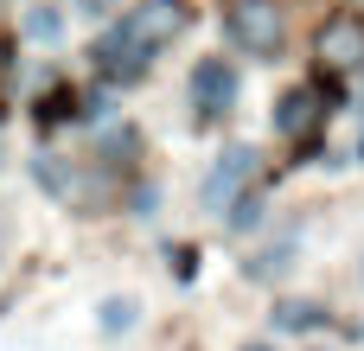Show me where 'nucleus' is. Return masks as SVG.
<instances>
[{
	"label": "nucleus",
	"instance_id": "1",
	"mask_svg": "<svg viewBox=\"0 0 364 351\" xmlns=\"http://www.w3.org/2000/svg\"><path fill=\"white\" fill-rule=\"evenodd\" d=\"M179 26H186V0H141V6H128L122 26L96 45V64H102L109 77H141V70L154 64V51L173 45Z\"/></svg>",
	"mask_w": 364,
	"mask_h": 351
},
{
	"label": "nucleus",
	"instance_id": "2",
	"mask_svg": "<svg viewBox=\"0 0 364 351\" xmlns=\"http://www.w3.org/2000/svg\"><path fill=\"white\" fill-rule=\"evenodd\" d=\"M256 173H262V153H256V147H243V141H237V147H224V153H218V166H211V173H205V185H198V205H205L211 217H224V211L243 198V185H250Z\"/></svg>",
	"mask_w": 364,
	"mask_h": 351
},
{
	"label": "nucleus",
	"instance_id": "3",
	"mask_svg": "<svg viewBox=\"0 0 364 351\" xmlns=\"http://www.w3.org/2000/svg\"><path fill=\"white\" fill-rule=\"evenodd\" d=\"M224 32H230V45L269 58V51L282 45V6H275V0H230V6H224Z\"/></svg>",
	"mask_w": 364,
	"mask_h": 351
},
{
	"label": "nucleus",
	"instance_id": "4",
	"mask_svg": "<svg viewBox=\"0 0 364 351\" xmlns=\"http://www.w3.org/2000/svg\"><path fill=\"white\" fill-rule=\"evenodd\" d=\"M314 51H320V64H333V70H358L364 64V13H333V19L314 32Z\"/></svg>",
	"mask_w": 364,
	"mask_h": 351
},
{
	"label": "nucleus",
	"instance_id": "5",
	"mask_svg": "<svg viewBox=\"0 0 364 351\" xmlns=\"http://www.w3.org/2000/svg\"><path fill=\"white\" fill-rule=\"evenodd\" d=\"M230 102H237V70L224 58H198V70H192V109L198 115H224Z\"/></svg>",
	"mask_w": 364,
	"mask_h": 351
},
{
	"label": "nucleus",
	"instance_id": "6",
	"mask_svg": "<svg viewBox=\"0 0 364 351\" xmlns=\"http://www.w3.org/2000/svg\"><path fill=\"white\" fill-rule=\"evenodd\" d=\"M314 115H320V96H314V90H288V96L275 102V134H307Z\"/></svg>",
	"mask_w": 364,
	"mask_h": 351
},
{
	"label": "nucleus",
	"instance_id": "7",
	"mask_svg": "<svg viewBox=\"0 0 364 351\" xmlns=\"http://www.w3.org/2000/svg\"><path fill=\"white\" fill-rule=\"evenodd\" d=\"M326 313L314 307V301H282L275 307V326H288V333H307V326H320Z\"/></svg>",
	"mask_w": 364,
	"mask_h": 351
},
{
	"label": "nucleus",
	"instance_id": "8",
	"mask_svg": "<svg viewBox=\"0 0 364 351\" xmlns=\"http://www.w3.org/2000/svg\"><path fill=\"white\" fill-rule=\"evenodd\" d=\"M224 224H230V230H256V224H262V192H243V198L230 205Z\"/></svg>",
	"mask_w": 364,
	"mask_h": 351
},
{
	"label": "nucleus",
	"instance_id": "9",
	"mask_svg": "<svg viewBox=\"0 0 364 351\" xmlns=\"http://www.w3.org/2000/svg\"><path fill=\"white\" fill-rule=\"evenodd\" d=\"M134 313H141L134 301H102V313H96V326H102V333H128V326H134Z\"/></svg>",
	"mask_w": 364,
	"mask_h": 351
},
{
	"label": "nucleus",
	"instance_id": "10",
	"mask_svg": "<svg viewBox=\"0 0 364 351\" xmlns=\"http://www.w3.org/2000/svg\"><path fill=\"white\" fill-rule=\"evenodd\" d=\"M282 269H288V243H282V249H262V256L250 262V281H275Z\"/></svg>",
	"mask_w": 364,
	"mask_h": 351
},
{
	"label": "nucleus",
	"instance_id": "11",
	"mask_svg": "<svg viewBox=\"0 0 364 351\" xmlns=\"http://www.w3.org/2000/svg\"><path fill=\"white\" fill-rule=\"evenodd\" d=\"M58 26H64V19H58L51 6H38V13H26V38H58Z\"/></svg>",
	"mask_w": 364,
	"mask_h": 351
},
{
	"label": "nucleus",
	"instance_id": "12",
	"mask_svg": "<svg viewBox=\"0 0 364 351\" xmlns=\"http://www.w3.org/2000/svg\"><path fill=\"white\" fill-rule=\"evenodd\" d=\"M70 6H77V13H90V19H102V13H109L115 0H70Z\"/></svg>",
	"mask_w": 364,
	"mask_h": 351
},
{
	"label": "nucleus",
	"instance_id": "13",
	"mask_svg": "<svg viewBox=\"0 0 364 351\" xmlns=\"http://www.w3.org/2000/svg\"><path fill=\"white\" fill-rule=\"evenodd\" d=\"M0 249H6V217H0Z\"/></svg>",
	"mask_w": 364,
	"mask_h": 351
},
{
	"label": "nucleus",
	"instance_id": "14",
	"mask_svg": "<svg viewBox=\"0 0 364 351\" xmlns=\"http://www.w3.org/2000/svg\"><path fill=\"white\" fill-rule=\"evenodd\" d=\"M243 351H269V345H243Z\"/></svg>",
	"mask_w": 364,
	"mask_h": 351
},
{
	"label": "nucleus",
	"instance_id": "15",
	"mask_svg": "<svg viewBox=\"0 0 364 351\" xmlns=\"http://www.w3.org/2000/svg\"><path fill=\"white\" fill-rule=\"evenodd\" d=\"M358 160H364V134H358Z\"/></svg>",
	"mask_w": 364,
	"mask_h": 351
}]
</instances>
